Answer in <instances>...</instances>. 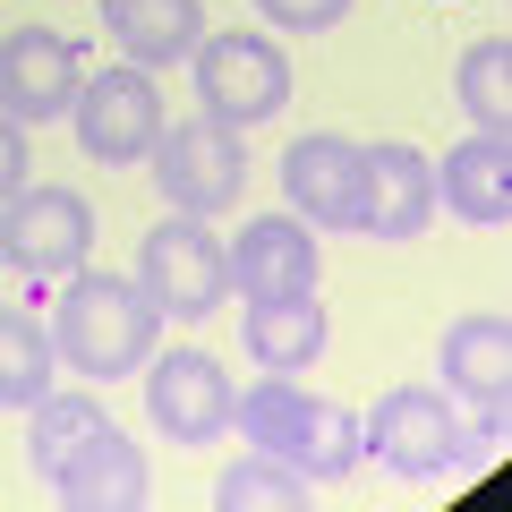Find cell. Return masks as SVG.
I'll list each match as a JSON object with an SVG mask.
<instances>
[{"label": "cell", "instance_id": "6da1fadb", "mask_svg": "<svg viewBox=\"0 0 512 512\" xmlns=\"http://www.w3.org/2000/svg\"><path fill=\"white\" fill-rule=\"evenodd\" d=\"M43 325H52V350H60V367L69 376H86V384H111V376H137V367L154 359V325H163V308H154L137 282H120V274H60L52 282V299H43Z\"/></svg>", "mask_w": 512, "mask_h": 512}, {"label": "cell", "instance_id": "7a4b0ae2", "mask_svg": "<svg viewBox=\"0 0 512 512\" xmlns=\"http://www.w3.org/2000/svg\"><path fill=\"white\" fill-rule=\"evenodd\" d=\"M231 427L256 444V453H274V461H291L308 487H325V478H350L359 470V410H342V402H325V393H308L299 376H265V384H248L231 402Z\"/></svg>", "mask_w": 512, "mask_h": 512}, {"label": "cell", "instance_id": "3957f363", "mask_svg": "<svg viewBox=\"0 0 512 512\" xmlns=\"http://www.w3.org/2000/svg\"><path fill=\"white\" fill-rule=\"evenodd\" d=\"M137 291L163 316H180V325L214 316L222 299H231V248H222V231L205 214L146 222V239H137Z\"/></svg>", "mask_w": 512, "mask_h": 512}, {"label": "cell", "instance_id": "277c9868", "mask_svg": "<svg viewBox=\"0 0 512 512\" xmlns=\"http://www.w3.org/2000/svg\"><path fill=\"white\" fill-rule=\"evenodd\" d=\"M436 376L453 393V410H470V444H504L512 436V325L504 308H478V316H453L436 342Z\"/></svg>", "mask_w": 512, "mask_h": 512}, {"label": "cell", "instance_id": "5b68a950", "mask_svg": "<svg viewBox=\"0 0 512 512\" xmlns=\"http://www.w3.org/2000/svg\"><path fill=\"white\" fill-rule=\"evenodd\" d=\"M154 188H163V205L171 214H231L239 205V188H248V146H239V128L231 120H214V111H197V120H180L171 128L163 120V137H154Z\"/></svg>", "mask_w": 512, "mask_h": 512}, {"label": "cell", "instance_id": "8992f818", "mask_svg": "<svg viewBox=\"0 0 512 512\" xmlns=\"http://www.w3.org/2000/svg\"><path fill=\"white\" fill-rule=\"evenodd\" d=\"M359 444L384 461L393 478H410V487H427V478H444L461 461V444H470V427H461L453 393H427V384H393V393H376V410L359 419Z\"/></svg>", "mask_w": 512, "mask_h": 512}, {"label": "cell", "instance_id": "52a82bcc", "mask_svg": "<svg viewBox=\"0 0 512 512\" xmlns=\"http://www.w3.org/2000/svg\"><path fill=\"white\" fill-rule=\"evenodd\" d=\"M188 60H197V103L214 120H231V128H256V120H274L291 103V52L274 35H239V26L214 35L205 26Z\"/></svg>", "mask_w": 512, "mask_h": 512}, {"label": "cell", "instance_id": "ba28073f", "mask_svg": "<svg viewBox=\"0 0 512 512\" xmlns=\"http://www.w3.org/2000/svg\"><path fill=\"white\" fill-rule=\"evenodd\" d=\"M77 120V154L103 171H128V163H146L154 137H163V86H154V69H94L86 86H77L69 103Z\"/></svg>", "mask_w": 512, "mask_h": 512}, {"label": "cell", "instance_id": "9c48e42d", "mask_svg": "<svg viewBox=\"0 0 512 512\" xmlns=\"http://www.w3.org/2000/svg\"><path fill=\"white\" fill-rule=\"evenodd\" d=\"M86 248H94V205L77 197V188L35 180V188H18V197L0 205V256H9L26 282L77 274V265H86Z\"/></svg>", "mask_w": 512, "mask_h": 512}, {"label": "cell", "instance_id": "30bf717a", "mask_svg": "<svg viewBox=\"0 0 512 512\" xmlns=\"http://www.w3.org/2000/svg\"><path fill=\"white\" fill-rule=\"evenodd\" d=\"M231 376H222L214 350L180 342V350H154L146 359V410H154V436L163 444H222L231 427Z\"/></svg>", "mask_w": 512, "mask_h": 512}, {"label": "cell", "instance_id": "8fae6325", "mask_svg": "<svg viewBox=\"0 0 512 512\" xmlns=\"http://www.w3.org/2000/svg\"><path fill=\"white\" fill-rule=\"evenodd\" d=\"M436 214V163L402 137H376L359 146V205H350V231L359 239H419Z\"/></svg>", "mask_w": 512, "mask_h": 512}, {"label": "cell", "instance_id": "7c38bea8", "mask_svg": "<svg viewBox=\"0 0 512 512\" xmlns=\"http://www.w3.org/2000/svg\"><path fill=\"white\" fill-rule=\"evenodd\" d=\"M86 86V60L60 26H18V35H0V111L18 128L35 120H60Z\"/></svg>", "mask_w": 512, "mask_h": 512}, {"label": "cell", "instance_id": "4fadbf2b", "mask_svg": "<svg viewBox=\"0 0 512 512\" xmlns=\"http://www.w3.org/2000/svg\"><path fill=\"white\" fill-rule=\"evenodd\" d=\"M282 205L308 231H350V205H359V137H342V128L291 137V154H282Z\"/></svg>", "mask_w": 512, "mask_h": 512}, {"label": "cell", "instance_id": "5bb4252c", "mask_svg": "<svg viewBox=\"0 0 512 512\" xmlns=\"http://www.w3.org/2000/svg\"><path fill=\"white\" fill-rule=\"evenodd\" d=\"M316 265H325V248H316V231L291 214V205H282V214L239 222V239H231V291H239V299L316 291Z\"/></svg>", "mask_w": 512, "mask_h": 512}, {"label": "cell", "instance_id": "9a60e30c", "mask_svg": "<svg viewBox=\"0 0 512 512\" xmlns=\"http://www.w3.org/2000/svg\"><path fill=\"white\" fill-rule=\"evenodd\" d=\"M436 205H453L478 231L512 222V128H470L453 154L436 163Z\"/></svg>", "mask_w": 512, "mask_h": 512}, {"label": "cell", "instance_id": "2e32d148", "mask_svg": "<svg viewBox=\"0 0 512 512\" xmlns=\"http://www.w3.org/2000/svg\"><path fill=\"white\" fill-rule=\"evenodd\" d=\"M146 487H154V478H146V453H137L120 427L86 436V444L52 470V495H60L69 512H137V504H146Z\"/></svg>", "mask_w": 512, "mask_h": 512}, {"label": "cell", "instance_id": "e0dca14e", "mask_svg": "<svg viewBox=\"0 0 512 512\" xmlns=\"http://www.w3.org/2000/svg\"><path fill=\"white\" fill-rule=\"evenodd\" d=\"M239 342H248V359L265 367V376H308V367L325 359V308H316V291L248 299V325H239Z\"/></svg>", "mask_w": 512, "mask_h": 512}, {"label": "cell", "instance_id": "ac0fdd59", "mask_svg": "<svg viewBox=\"0 0 512 512\" xmlns=\"http://www.w3.org/2000/svg\"><path fill=\"white\" fill-rule=\"evenodd\" d=\"M103 35L120 43L137 69H154L163 77L171 60H188L197 52V35H205V9L197 0H103Z\"/></svg>", "mask_w": 512, "mask_h": 512}, {"label": "cell", "instance_id": "d6986e66", "mask_svg": "<svg viewBox=\"0 0 512 512\" xmlns=\"http://www.w3.org/2000/svg\"><path fill=\"white\" fill-rule=\"evenodd\" d=\"M60 376L52 325L35 308H0V410H35Z\"/></svg>", "mask_w": 512, "mask_h": 512}, {"label": "cell", "instance_id": "ffe728a7", "mask_svg": "<svg viewBox=\"0 0 512 512\" xmlns=\"http://www.w3.org/2000/svg\"><path fill=\"white\" fill-rule=\"evenodd\" d=\"M26 419H35V427H26V461L52 478L86 436H103V427H111V410H103V384H77V393H60V384H52Z\"/></svg>", "mask_w": 512, "mask_h": 512}, {"label": "cell", "instance_id": "44dd1931", "mask_svg": "<svg viewBox=\"0 0 512 512\" xmlns=\"http://www.w3.org/2000/svg\"><path fill=\"white\" fill-rule=\"evenodd\" d=\"M453 103L470 128H512V35H478L453 69Z\"/></svg>", "mask_w": 512, "mask_h": 512}, {"label": "cell", "instance_id": "7402d4cb", "mask_svg": "<svg viewBox=\"0 0 512 512\" xmlns=\"http://www.w3.org/2000/svg\"><path fill=\"white\" fill-rule=\"evenodd\" d=\"M214 504L222 512H299V504H308V478H299L291 461H274V453H256V444H248V453L214 478Z\"/></svg>", "mask_w": 512, "mask_h": 512}, {"label": "cell", "instance_id": "603a6c76", "mask_svg": "<svg viewBox=\"0 0 512 512\" xmlns=\"http://www.w3.org/2000/svg\"><path fill=\"white\" fill-rule=\"evenodd\" d=\"M265 9V26H282V35H325V26L350 18V0H256Z\"/></svg>", "mask_w": 512, "mask_h": 512}, {"label": "cell", "instance_id": "cb8c5ba5", "mask_svg": "<svg viewBox=\"0 0 512 512\" xmlns=\"http://www.w3.org/2000/svg\"><path fill=\"white\" fill-rule=\"evenodd\" d=\"M26 171H35V163H26V128L9 120V111H0V205H9V197L26 188Z\"/></svg>", "mask_w": 512, "mask_h": 512}]
</instances>
